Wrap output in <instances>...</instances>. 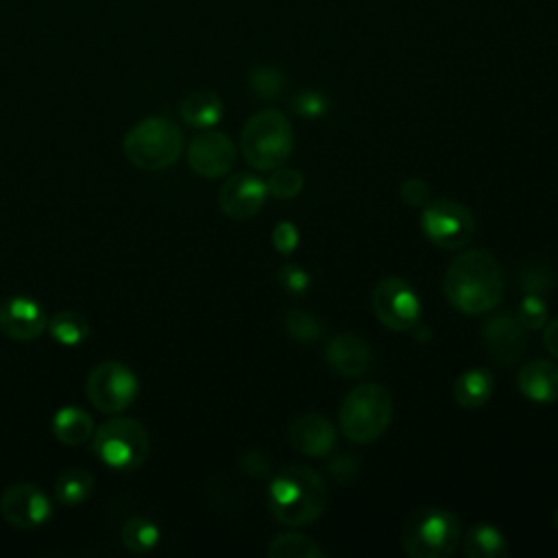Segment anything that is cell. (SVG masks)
<instances>
[{"label": "cell", "instance_id": "26", "mask_svg": "<svg viewBox=\"0 0 558 558\" xmlns=\"http://www.w3.org/2000/svg\"><path fill=\"white\" fill-rule=\"evenodd\" d=\"M122 545L133 554H144L159 543V527L144 517H133L122 525Z\"/></svg>", "mask_w": 558, "mask_h": 558}, {"label": "cell", "instance_id": "22", "mask_svg": "<svg viewBox=\"0 0 558 558\" xmlns=\"http://www.w3.org/2000/svg\"><path fill=\"white\" fill-rule=\"evenodd\" d=\"M493 395V377L484 368H471L464 371L456 384H453V399L462 408H480L484 405Z\"/></svg>", "mask_w": 558, "mask_h": 558}, {"label": "cell", "instance_id": "3", "mask_svg": "<svg viewBox=\"0 0 558 558\" xmlns=\"http://www.w3.org/2000/svg\"><path fill=\"white\" fill-rule=\"evenodd\" d=\"M462 541L460 519L438 506L414 510L401 527V547L410 558L451 556Z\"/></svg>", "mask_w": 558, "mask_h": 558}, {"label": "cell", "instance_id": "18", "mask_svg": "<svg viewBox=\"0 0 558 558\" xmlns=\"http://www.w3.org/2000/svg\"><path fill=\"white\" fill-rule=\"evenodd\" d=\"M519 390L536 403L558 401V364L551 360H532L517 375Z\"/></svg>", "mask_w": 558, "mask_h": 558}, {"label": "cell", "instance_id": "20", "mask_svg": "<svg viewBox=\"0 0 558 558\" xmlns=\"http://www.w3.org/2000/svg\"><path fill=\"white\" fill-rule=\"evenodd\" d=\"M179 113L185 124L194 129H209L218 124L222 118V100L214 92L198 89L181 100Z\"/></svg>", "mask_w": 558, "mask_h": 558}, {"label": "cell", "instance_id": "37", "mask_svg": "<svg viewBox=\"0 0 558 558\" xmlns=\"http://www.w3.org/2000/svg\"><path fill=\"white\" fill-rule=\"evenodd\" d=\"M543 342H545V349L549 351V355H554V357L558 360V318H554V320L545 327Z\"/></svg>", "mask_w": 558, "mask_h": 558}, {"label": "cell", "instance_id": "2", "mask_svg": "<svg viewBox=\"0 0 558 558\" xmlns=\"http://www.w3.org/2000/svg\"><path fill=\"white\" fill-rule=\"evenodd\" d=\"M327 501L323 477L303 464H292L272 475L268 484V508L272 517L288 525L299 527L316 521Z\"/></svg>", "mask_w": 558, "mask_h": 558}, {"label": "cell", "instance_id": "36", "mask_svg": "<svg viewBox=\"0 0 558 558\" xmlns=\"http://www.w3.org/2000/svg\"><path fill=\"white\" fill-rule=\"evenodd\" d=\"M329 469H331V473H333L336 480H349L351 475H355L357 462H355L353 458H349V456H340L338 460L331 462Z\"/></svg>", "mask_w": 558, "mask_h": 558}, {"label": "cell", "instance_id": "27", "mask_svg": "<svg viewBox=\"0 0 558 558\" xmlns=\"http://www.w3.org/2000/svg\"><path fill=\"white\" fill-rule=\"evenodd\" d=\"M305 179L296 168H275L266 181V190L275 198H294L303 190Z\"/></svg>", "mask_w": 558, "mask_h": 558}, {"label": "cell", "instance_id": "6", "mask_svg": "<svg viewBox=\"0 0 558 558\" xmlns=\"http://www.w3.org/2000/svg\"><path fill=\"white\" fill-rule=\"evenodd\" d=\"M292 146V126L277 109H264L251 116L240 135L242 155L255 170H275L283 166Z\"/></svg>", "mask_w": 558, "mask_h": 558}, {"label": "cell", "instance_id": "4", "mask_svg": "<svg viewBox=\"0 0 558 558\" xmlns=\"http://www.w3.org/2000/svg\"><path fill=\"white\" fill-rule=\"evenodd\" d=\"M392 418V397L381 384H360L340 403L338 421L342 434L357 445L377 440Z\"/></svg>", "mask_w": 558, "mask_h": 558}, {"label": "cell", "instance_id": "23", "mask_svg": "<svg viewBox=\"0 0 558 558\" xmlns=\"http://www.w3.org/2000/svg\"><path fill=\"white\" fill-rule=\"evenodd\" d=\"M94 488V477L85 469H65L54 482V499L63 506H81Z\"/></svg>", "mask_w": 558, "mask_h": 558}, {"label": "cell", "instance_id": "10", "mask_svg": "<svg viewBox=\"0 0 558 558\" xmlns=\"http://www.w3.org/2000/svg\"><path fill=\"white\" fill-rule=\"evenodd\" d=\"M371 305L377 320L390 331L414 329L421 314V301L416 292L401 277L379 279L373 288Z\"/></svg>", "mask_w": 558, "mask_h": 558}, {"label": "cell", "instance_id": "9", "mask_svg": "<svg viewBox=\"0 0 558 558\" xmlns=\"http://www.w3.org/2000/svg\"><path fill=\"white\" fill-rule=\"evenodd\" d=\"M85 392L89 403L107 414L126 410L137 397L135 375L120 362H100L87 375Z\"/></svg>", "mask_w": 558, "mask_h": 558}, {"label": "cell", "instance_id": "31", "mask_svg": "<svg viewBox=\"0 0 558 558\" xmlns=\"http://www.w3.org/2000/svg\"><path fill=\"white\" fill-rule=\"evenodd\" d=\"M401 198L405 205L410 207H425L429 203V185L427 181L418 179V177H412V179H405L401 183Z\"/></svg>", "mask_w": 558, "mask_h": 558}, {"label": "cell", "instance_id": "11", "mask_svg": "<svg viewBox=\"0 0 558 558\" xmlns=\"http://www.w3.org/2000/svg\"><path fill=\"white\" fill-rule=\"evenodd\" d=\"M2 519L20 530H31L44 525L52 514V504L48 495L31 482L11 484L0 495Z\"/></svg>", "mask_w": 558, "mask_h": 558}, {"label": "cell", "instance_id": "8", "mask_svg": "<svg viewBox=\"0 0 558 558\" xmlns=\"http://www.w3.org/2000/svg\"><path fill=\"white\" fill-rule=\"evenodd\" d=\"M421 231L440 248H460L471 242L475 233V218L466 205L438 198L421 207Z\"/></svg>", "mask_w": 558, "mask_h": 558}, {"label": "cell", "instance_id": "24", "mask_svg": "<svg viewBox=\"0 0 558 558\" xmlns=\"http://www.w3.org/2000/svg\"><path fill=\"white\" fill-rule=\"evenodd\" d=\"M46 327L50 336L63 347H76L89 336V323L78 312H57Z\"/></svg>", "mask_w": 558, "mask_h": 558}, {"label": "cell", "instance_id": "34", "mask_svg": "<svg viewBox=\"0 0 558 558\" xmlns=\"http://www.w3.org/2000/svg\"><path fill=\"white\" fill-rule=\"evenodd\" d=\"M299 242V233L292 222H279L272 231V244L279 253H292Z\"/></svg>", "mask_w": 558, "mask_h": 558}, {"label": "cell", "instance_id": "35", "mask_svg": "<svg viewBox=\"0 0 558 558\" xmlns=\"http://www.w3.org/2000/svg\"><path fill=\"white\" fill-rule=\"evenodd\" d=\"M521 283H523V288H525L527 292L538 294V292L547 290V288H549V283H551V279H549V270H547L545 266H530V268H527V272H523V275H521Z\"/></svg>", "mask_w": 558, "mask_h": 558}, {"label": "cell", "instance_id": "38", "mask_svg": "<svg viewBox=\"0 0 558 558\" xmlns=\"http://www.w3.org/2000/svg\"><path fill=\"white\" fill-rule=\"evenodd\" d=\"M554 530L558 532V508H556V512H554Z\"/></svg>", "mask_w": 558, "mask_h": 558}, {"label": "cell", "instance_id": "33", "mask_svg": "<svg viewBox=\"0 0 558 558\" xmlns=\"http://www.w3.org/2000/svg\"><path fill=\"white\" fill-rule=\"evenodd\" d=\"M279 283H281L288 292L299 294V292L307 290L310 277H307V272L301 270L299 266L288 264V266H281V270H279Z\"/></svg>", "mask_w": 558, "mask_h": 558}, {"label": "cell", "instance_id": "12", "mask_svg": "<svg viewBox=\"0 0 558 558\" xmlns=\"http://www.w3.org/2000/svg\"><path fill=\"white\" fill-rule=\"evenodd\" d=\"M482 342L486 347L488 357L499 366H512L525 353L527 329L523 323L510 314H495L484 320Z\"/></svg>", "mask_w": 558, "mask_h": 558}, {"label": "cell", "instance_id": "14", "mask_svg": "<svg viewBox=\"0 0 558 558\" xmlns=\"http://www.w3.org/2000/svg\"><path fill=\"white\" fill-rule=\"evenodd\" d=\"M266 194V183L259 177L238 172L222 183L218 192V207L231 220H248L262 209Z\"/></svg>", "mask_w": 558, "mask_h": 558}, {"label": "cell", "instance_id": "5", "mask_svg": "<svg viewBox=\"0 0 558 558\" xmlns=\"http://www.w3.org/2000/svg\"><path fill=\"white\" fill-rule=\"evenodd\" d=\"M122 148L135 168L150 172L163 170L179 159L183 150V133L172 120L150 116L126 131Z\"/></svg>", "mask_w": 558, "mask_h": 558}, {"label": "cell", "instance_id": "19", "mask_svg": "<svg viewBox=\"0 0 558 558\" xmlns=\"http://www.w3.org/2000/svg\"><path fill=\"white\" fill-rule=\"evenodd\" d=\"M52 436L70 447L85 445L94 436L92 416L81 408H59L52 416Z\"/></svg>", "mask_w": 558, "mask_h": 558}, {"label": "cell", "instance_id": "30", "mask_svg": "<svg viewBox=\"0 0 558 558\" xmlns=\"http://www.w3.org/2000/svg\"><path fill=\"white\" fill-rule=\"evenodd\" d=\"M517 318L523 323L525 329H538L545 325L547 320V305L538 294L527 292V296L521 301L519 305V314Z\"/></svg>", "mask_w": 558, "mask_h": 558}, {"label": "cell", "instance_id": "1", "mask_svg": "<svg viewBox=\"0 0 558 558\" xmlns=\"http://www.w3.org/2000/svg\"><path fill=\"white\" fill-rule=\"evenodd\" d=\"M504 270L486 248L460 253L445 270L442 290L447 301L462 314H486L504 296Z\"/></svg>", "mask_w": 558, "mask_h": 558}, {"label": "cell", "instance_id": "28", "mask_svg": "<svg viewBox=\"0 0 558 558\" xmlns=\"http://www.w3.org/2000/svg\"><path fill=\"white\" fill-rule=\"evenodd\" d=\"M248 83H251V89L259 96V98H275L281 87H283V76L279 70L270 68V65H257L251 70L248 74Z\"/></svg>", "mask_w": 558, "mask_h": 558}, {"label": "cell", "instance_id": "13", "mask_svg": "<svg viewBox=\"0 0 558 558\" xmlns=\"http://www.w3.org/2000/svg\"><path fill=\"white\" fill-rule=\"evenodd\" d=\"M187 163L198 177H225L235 163V146L231 137L220 131L198 133L187 146Z\"/></svg>", "mask_w": 558, "mask_h": 558}, {"label": "cell", "instance_id": "17", "mask_svg": "<svg viewBox=\"0 0 558 558\" xmlns=\"http://www.w3.org/2000/svg\"><path fill=\"white\" fill-rule=\"evenodd\" d=\"M325 360L333 373L342 377H357L368 371L371 347L357 333H338L327 342Z\"/></svg>", "mask_w": 558, "mask_h": 558}, {"label": "cell", "instance_id": "7", "mask_svg": "<svg viewBox=\"0 0 558 558\" xmlns=\"http://www.w3.org/2000/svg\"><path fill=\"white\" fill-rule=\"evenodd\" d=\"M96 458L113 471H133L150 451V436L135 418H109L92 436Z\"/></svg>", "mask_w": 558, "mask_h": 558}, {"label": "cell", "instance_id": "21", "mask_svg": "<svg viewBox=\"0 0 558 558\" xmlns=\"http://www.w3.org/2000/svg\"><path fill=\"white\" fill-rule=\"evenodd\" d=\"M460 543L469 558H506L510 551L501 530L490 523L471 525Z\"/></svg>", "mask_w": 558, "mask_h": 558}, {"label": "cell", "instance_id": "29", "mask_svg": "<svg viewBox=\"0 0 558 558\" xmlns=\"http://www.w3.org/2000/svg\"><path fill=\"white\" fill-rule=\"evenodd\" d=\"M286 329L292 338H296L301 342H312L323 331L318 318L312 316L310 312H303V310H292V312L286 314Z\"/></svg>", "mask_w": 558, "mask_h": 558}, {"label": "cell", "instance_id": "15", "mask_svg": "<svg viewBox=\"0 0 558 558\" xmlns=\"http://www.w3.org/2000/svg\"><path fill=\"white\" fill-rule=\"evenodd\" d=\"M48 325L44 307L28 296H11L0 307V331L20 342H28L41 336Z\"/></svg>", "mask_w": 558, "mask_h": 558}, {"label": "cell", "instance_id": "16", "mask_svg": "<svg viewBox=\"0 0 558 558\" xmlns=\"http://www.w3.org/2000/svg\"><path fill=\"white\" fill-rule=\"evenodd\" d=\"M288 440L296 451L310 458H320L333 449L336 427L323 414H299L288 425Z\"/></svg>", "mask_w": 558, "mask_h": 558}, {"label": "cell", "instance_id": "32", "mask_svg": "<svg viewBox=\"0 0 558 558\" xmlns=\"http://www.w3.org/2000/svg\"><path fill=\"white\" fill-rule=\"evenodd\" d=\"M325 109H327V100L316 92H303L294 98V111L301 116L316 118V116H323Z\"/></svg>", "mask_w": 558, "mask_h": 558}, {"label": "cell", "instance_id": "25", "mask_svg": "<svg viewBox=\"0 0 558 558\" xmlns=\"http://www.w3.org/2000/svg\"><path fill=\"white\" fill-rule=\"evenodd\" d=\"M325 551L305 534L283 532L277 534L268 545L270 558H320Z\"/></svg>", "mask_w": 558, "mask_h": 558}]
</instances>
